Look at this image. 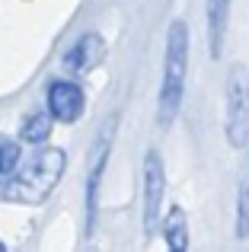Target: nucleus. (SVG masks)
I'll use <instances>...</instances> for the list:
<instances>
[{
	"mask_svg": "<svg viewBox=\"0 0 249 252\" xmlns=\"http://www.w3.org/2000/svg\"><path fill=\"white\" fill-rule=\"evenodd\" d=\"M186 74H188V26L182 19H173L166 29L160 102H156V125L160 128H169L179 118L182 96H186Z\"/></svg>",
	"mask_w": 249,
	"mask_h": 252,
	"instance_id": "nucleus-2",
	"label": "nucleus"
},
{
	"mask_svg": "<svg viewBox=\"0 0 249 252\" xmlns=\"http://www.w3.org/2000/svg\"><path fill=\"white\" fill-rule=\"evenodd\" d=\"M227 23H230V0H208V45H211V58H220Z\"/></svg>",
	"mask_w": 249,
	"mask_h": 252,
	"instance_id": "nucleus-8",
	"label": "nucleus"
},
{
	"mask_svg": "<svg viewBox=\"0 0 249 252\" xmlns=\"http://www.w3.org/2000/svg\"><path fill=\"white\" fill-rule=\"evenodd\" d=\"M163 198H166V166L160 150L150 147L144 154V179H141V223L144 236H156L163 220Z\"/></svg>",
	"mask_w": 249,
	"mask_h": 252,
	"instance_id": "nucleus-3",
	"label": "nucleus"
},
{
	"mask_svg": "<svg viewBox=\"0 0 249 252\" xmlns=\"http://www.w3.org/2000/svg\"><path fill=\"white\" fill-rule=\"evenodd\" d=\"M115 125H119V115H109L106 122L99 125L93 137V154H90V166H87V233L96 230V211H99V185H102V172H106L109 154H112V141H115Z\"/></svg>",
	"mask_w": 249,
	"mask_h": 252,
	"instance_id": "nucleus-5",
	"label": "nucleus"
},
{
	"mask_svg": "<svg viewBox=\"0 0 249 252\" xmlns=\"http://www.w3.org/2000/svg\"><path fill=\"white\" fill-rule=\"evenodd\" d=\"M51 134V115H45V112H32V115H26V122L19 125V137H23L26 144H45Z\"/></svg>",
	"mask_w": 249,
	"mask_h": 252,
	"instance_id": "nucleus-11",
	"label": "nucleus"
},
{
	"mask_svg": "<svg viewBox=\"0 0 249 252\" xmlns=\"http://www.w3.org/2000/svg\"><path fill=\"white\" fill-rule=\"evenodd\" d=\"M163 240H166V252H188V220L186 211L173 208L163 220Z\"/></svg>",
	"mask_w": 249,
	"mask_h": 252,
	"instance_id": "nucleus-9",
	"label": "nucleus"
},
{
	"mask_svg": "<svg viewBox=\"0 0 249 252\" xmlns=\"http://www.w3.org/2000/svg\"><path fill=\"white\" fill-rule=\"evenodd\" d=\"M227 96V141L233 147H246L249 141V70L243 64H230L224 83Z\"/></svg>",
	"mask_w": 249,
	"mask_h": 252,
	"instance_id": "nucleus-4",
	"label": "nucleus"
},
{
	"mask_svg": "<svg viewBox=\"0 0 249 252\" xmlns=\"http://www.w3.org/2000/svg\"><path fill=\"white\" fill-rule=\"evenodd\" d=\"M237 240H249V157L237 182Z\"/></svg>",
	"mask_w": 249,
	"mask_h": 252,
	"instance_id": "nucleus-10",
	"label": "nucleus"
},
{
	"mask_svg": "<svg viewBox=\"0 0 249 252\" xmlns=\"http://www.w3.org/2000/svg\"><path fill=\"white\" fill-rule=\"evenodd\" d=\"M45 105H48V115L61 125H74L80 122L83 109H87V96L74 80H51L48 83V96H45Z\"/></svg>",
	"mask_w": 249,
	"mask_h": 252,
	"instance_id": "nucleus-6",
	"label": "nucleus"
},
{
	"mask_svg": "<svg viewBox=\"0 0 249 252\" xmlns=\"http://www.w3.org/2000/svg\"><path fill=\"white\" fill-rule=\"evenodd\" d=\"M67 154L61 147H45L35 150L29 160L16 163L0 182V198L10 204H42L61 182Z\"/></svg>",
	"mask_w": 249,
	"mask_h": 252,
	"instance_id": "nucleus-1",
	"label": "nucleus"
},
{
	"mask_svg": "<svg viewBox=\"0 0 249 252\" xmlns=\"http://www.w3.org/2000/svg\"><path fill=\"white\" fill-rule=\"evenodd\" d=\"M0 252H6V246H3V240H0Z\"/></svg>",
	"mask_w": 249,
	"mask_h": 252,
	"instance_id": "nucleus-13",
	"label": "nucleus"
},
{
	"mask_svg": "<svg viewBox=\"0 0 249 252\" xmlns=\"http://www.w3.org/2000/svg\"><path fill=\"white\" fill-rule=\"evenodd\" d=\"M102 55H106V42H102L99 32H87V35H80L74 42V48L64 55V67L70 70V74H83V70L96 67V64L102 61Z\"/></svg>",
	"mask_w": 249,
	"mask_h": 252,
	"instance_id": "nucleus-7",
	"label": "nucleus"
},
{
	"mask_svg": "<svg viewBox=\"0 0 249 252\" xmlns=\"http://www.w3.org/2000/svg\"><path fill=\"white\" fill-rule=\"evenodd\" d=\"M16 163H19V144L10 141V137H0V179L16 166Z\"/></svg>",
	"mask_w": 249,
	"mask_h": 252,
	"instance_id": "nucleus-12",
	"label": "nucleus"
}]
</instances>
